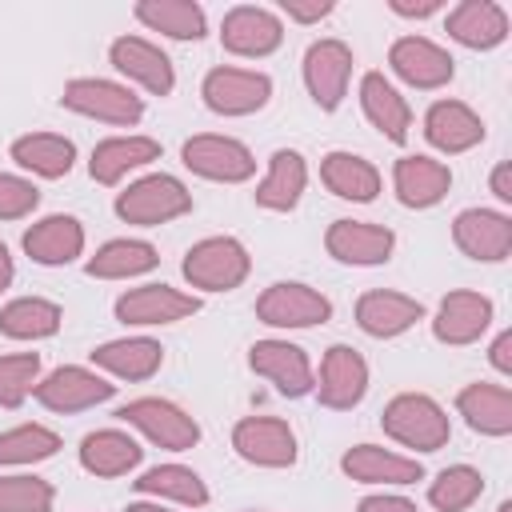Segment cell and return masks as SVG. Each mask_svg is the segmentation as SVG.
<instances>
[{
  "label": "cell",
  "mask_w": 512,
  "mask_h": 512,
  "mask_svg": "<svg viewBox=\"0 0 512 512\" xmlns=\"http://www.w3.org/2000/svg\"><path fill=\"white\" fill-rule=\"evenodd\" d=\"M380 428H384V436H392L396 444H404L412 452H440L452 440V420L428 392L392 396L384 404Z\"/></svg>",
  "instance_id": "6da1fadb"
},
{
  "label": "cell",
  "mask_w": 512,
  "mask_h": 512,
  "mask_svg": "<svg viewBox=\"0 0 512 512\" xmlns=\"http://www.w3.org/2000/svg\"><path fill=\"white\" fill-rule=\"evenodd\" d=\"M180 272L200 292H232L248 280L252 256L236 236H204L184 252Z\"/></svg>",
  "instance_id": "7a4b0ae2"
},
{
  "label": "cell",
  "mask_w": 512,
  "mask_h": 512,
  "mask_svg": "<svg viewBox=\"0 0 512 512\" xmlns=\"http://www.w3.org/2000/svg\"><path fill=\"white\" fill-rule=\"evenodd\" d=\"M188 212H192V192L168 172L140 176L124 192H116V216L124 224L156 228V224H168V220L188 216Z\"/></svg>",
  "instance_id": "3957f363"
},
{
  "label": "cell",
  "mask_w": 512,
  "mask_h": 512,
  "mask_svg": "<svg viewBox=\"0 0 512 512\" xmlns=\"http://www.w3.org/2000/svg\"><path fill=\"white\" fill-rule=\"evenodd\" d=\"M60 104L76 116L100 120V124H116V128H132L144 116V100L120 84V80H104V76H76L64 84Z\"/></svg>",
  "instance_id": "277c9868"
},
{
  "label": "cell",
  "mask_w": 512,
  "mask_h": 512,
  "mask_svg": "<svg viewBox=\"0 0 512 512\" xmlns=\"http://www.w3.org/2000/svg\"><path fill=\"white\" fill-rule=\"evenodd\" d=\"M256 320L268 328H316L332 320V300L300 280H276L256 296Z\"/></svg>",
  "instance_id": "5b68a950"
},
{
  "label": "cell",
  "mask_w": 512,
  "mask_h": 512,
  "mask_svg": "<svg viewBox=\"0 0 512 512\" xmlns=\"http://www.w3.org/2000/svg\"><path fill=\"white\" fill-rule=\"evenodd\" d=\"M124 424H132L136 432H144L156 448H168V452H188L200 444V424L172 400L164 396H140V400H128L120 412H116Z\"/></svg>",
  "instance_id": "8992f818"
},
{
  "label": "cell",
  "mask_w": 512,
  "mask_h": 512,
  "mask_svg": "<svg viewBox=\"0 0 512 512\" xmlns=\"http://www.w3.org/2000/svg\"><path fill=\"white\" fill-rule=\"evenodd\" d=\"M180 160L192 176L216 180V184H244L256 172V156L248 152V144H240L232 136H216V132H200V136L184 140Z\"/></svg>",
  "instance_id": "52a82bcc"
},
{
  "label": "cell",
  "mask_w": 512,
  "mask_h": 512,
  "mask_svg": "<svg viewBox=\"0 0 512 512\" xmlns=\"http://www.w3.org/2000/svg\"><path fill=\"white\" fill-rule=\"evenodd\" d=\"M200 96L216 116H252L272 100V80L264 72H256V68L220 64V68H212L204 76Z\"/></svg>",
  "instance_id": "ba28073f"
},
{
  "label": "cell",
  "mask_w": 512,
  "mask_h": 512,
  "mask_svg": "<svg viewBox=\"0 0 512 512\" xmlns=\"http://www.w3.org/2000/svg\"><path fill=\"white\" fill-rule=\"evenodd\" d=\"M352 48L336 36H324L316 44H308L304 52V88L316 100L320 112H336L340 100L348 96V80H352Z\"/></svg>",
  "instance_id": "9c48e42d"
},
{
  "label": "cell",
  "mask_w": 512,
  "mask_h": 512,
  "mask_svg": "<svg viewBox=\"0 0 512 512\" xmlns=\"http://www.w3.org/2000/svg\"><path fill=\"white\" fill-rule=\"evenodd\" d=\"M196 312H200V296L180 292L172 284H140L116 300V320L128 328H164Z\"/></svg>",
  "instance_id": "30bf717a"
},
{
  "label": "cell",
  "mask_w": 512,
  "mask_h": 512,
  "mask_svg": "<svg viewBox=\"0 0 512 512\" xmlns=\"http://www.w3.org/2000/svg\"><path fill=\"white\" fill-rule=\"evenodd\" d=\"M248 368H252L256 376H264L280 396H292V400H296V396H308L312 384H316V372H312L308 352H304L300 344L276 340V336L256 340V344L248 348Z\"/></svg>",
  "instance_id": "8fae6325"
},
{
  "label": "cell",
  "mask_w": 512,
  "mask_h": 512,
  "mask_svg": "<svg viewBox=\"0 0 512 512\" xmlns=\"http://www.w3.org/2000/svg\"><path fill=\"white\" fill-rule=\"evenodd\" d=\"M232 448L240 460H248L256 468H292L300 456L296 432L280 416H244L232 428Z\"/></svg>",
  "instance_id": "7c38bea8"
},
{
  "label": "cell",
  "mask_w": 512,
  "mask_h": 512,
  "mask_svg": "<svg viewBox=\"0 0 512 512\" xmlns=\"http://www.w3.org/2000/svg\"><path fill=\"white\" fill-rule=\"evenodd\" d=\"M312 392L332 412L356 408L364 400V392H368V360L352 344H332L320 356V376H316Z\"/></svg>",
  "instance_id": "4fadbf2b"
},
{
  "label": "cell",
  "mask_w": 512,
  "mask_h": 512,
  "mask_svg": "<svg viewBox=\"0 0 512 512\" xmlns=\"http://www.w3.org/2000/svg\"><path fill=\"white\" fill-rule=\"evenodd\" d=\"M220 44L232 56L260 60V56H272L284 44V24H280V16L272 8L240 4V8L224 12V20H220Z\"/></svg>",
  "instance_id": "5bb4252c"
},
{
  "label": "cell",
  "mask_w": 512,
  "mask_h": 512,
  "mask_svg": "<svg viewBox=\"0 0 512 512\" xmlns=\"http://www.w3.org/2000/svg\"><path fill=\"white\" fill-rule=\"evenodd\" d=\"M324 248L332 260L352 264V268H376L392 260L396 232L372 220H332L324 232Z\"/></svg>",
  "instance_id": "9a60e30c"
},
{
  "label": "cell",
  "mask_w": 512,
  "mask_h": 512,
  "mask_svg": "<svg viewBox=\"0 0 512 512\" xmlns=\"http://www.w3.org/2000/svg\"><path fill=\"white\" fill-rule=\"evenodd\" d=\"M388 68L408 88H420V92H436V88L452 84V76H456V60L428 36H400L388 48Z\"/></svg>",
  "instance_id": "2e32d148"
},
{
  "label": "cell",
  "mask_w": 512,
  "mask_h": 512,
  "mask_svg": "<svg viewBox=\"0 0 512 512\" xmlns=\"http://www.w3.org/2000/svg\"><path fill=\"white\" fill-rule=\"evenodd\" d=\"M452 240L468 260L500 264L512 252V216L496 208H464L452 220Z\"/></svg>",
  "instance_id": "e0dca14e"
},
{
  "label": "cell",
  "mask_w": 512,
  "mask_h": 512,
  "mask_svg": "<svg viewBox=\"0 0 512 512\" xmlns=\"http://www.w3.org/2000/svg\"><path fill=\"white\" fill-rule=\"evenodd\" d=\"M496 320V308L488 296L472 292V288H456L440 300L436 316H432V336L448 348H464V344H476Z\"/></svg>",
  "instance_id": "ac0fdd59"
},
{
  "label": "cell",
  "mask_w": 512,
  "mask_h": 512,
  "mask_svg": "<svg viewBox=\"0 0 512 512\" xmlns=\"http://www.w3.org/2000/svg\"><path fill=\"white\" fill-rule=\"evenodd\" d=\"M116 384H108L100 372L92 368H80V364H64L56 372H48L40 384H36V400L48 408V412H84V408H96L104 400H112Z\"/></svg>",
  "instance_id": "d6986e66"
},
{
  "label": "cell",
  "mask_w": 512,
  "mask_h": 512,
  "mask_svg": "<svg viewBox=\"0 0 512 512\" xmlns=\"http://www.w3.org/2000/svg\"><path fill=\"white\" fill-rule=\"evenodd\" d=\"M108 60L120 76H128L132 84H140L152 96H168L176 88L172 60L160 52V44H152L144 36H116L112 48H108Z\"/></svg>",
  "instance_id": "ffe728a7"
},
{
  "label": "cell",
  "mask_w": 512,
  "mask_h": 512,
  "mask_svg": "<svg viewBox=\"0 0 512 512\" xmlns=\"http://www.w3.org/2000/svg\"><path fill=\"white\" fill-rule=\"evenodd\" d=\"M340 472L356 484H384V488H404L424 480V464L416 456H400L384 444H352L340 456Z\"/></svg>",
  "instance_id": "44dd1931"
},
{
  "label": "cell",
  "mask_w": 512,
  "mask_h": 512,
  "mask_svg": "<svg viewBox=\"0 0 512 512\" xmlns=\"http://www.w3.org/2000/svg\"><path fill=\"white\" fill-rule=\"evenodd\" d=\"M416 320H424V304L416 296H404L392 288H372L356 300V328L372 340L404 336Z\"/></svg>",
  "instance_id": "7402d4cb"
},
{
  "label": "cell",
  "mask_w": 512,
  "mask_h": 512,
  "mask_svg": "<svg viewBox=\"0 0 512 512\" xmlns=\"http://www.w3.org/2000/svg\"><path fill=\"white\" fill-rule=\"evenodd\" d=\"M424 140L444 156L472 152L484 140V120L464 100H436L424 112Z\"/></svg>",
  "instance_id": "603a6c76"
},
{
  "label": "cell",
  "mask_w": 512,
  "mask_h": 512,
  "mask_svg": "<svg viewBox=\"0 0 512 512\" xmlns=\"http://www.w3.org/2000/svg\"><path fill=\"white\" fill-rule=\"evenodd\" d=\"M444 32L472 52H488L508 40V12L496 0H460L448 12Z\"/></svg>",
  "instance_id": "cb8c5ba5"
},
{
  "label": "cell",
  "mask_w": 512,
  "mask_h": 512,
  "mask_svg": "<svg viewBox=\"0 0 512 512\" xmlns=\"http://www.w3.org/2000/svg\"><path fill=\"white\" fill-rule=\"evenodd\" d=\"M360 108H364L368 124L384 140H392V144H404L408 140L412 108H408V100L400 96V88L384 72H364L360 76Z\"/></svg>",
  "instance_id": "d4e9b609"
},
{
  "label": "cell",
  "mask_w": 512,
  "mask_h": 512,
  "mask_svg": "<svg viewBox=\"0 0 512 512\" xmlns=\"http://www.w3.org/2000/svg\"><path fill=\"white\" fill-rule=\"evenodd\" d=\"M452 168L432 156H400L392 168V192L404 208H432L448 196Z\"/></svg>",
  "instance_id": "484cf974"
},
{
  "label": "cell",
  "mask_w": 512,
  "mask_h": 512,
  "mask_svg": "<svg viewBox=\"0 0 512 512\" xmlns=\"http://www.w3.org/2000/svg\"><path fill=\"white\" fill-rule=\"evenodd\" d=\"M152 160H160V140H152V136H108V140H100V144L92 148L88 176H92L96 184L112 188V184H120L128 172H136V168H144V164H152Z\"/></svg>",
  "instance_id": "4316f807"
},
{
  "label": "cell",
  "mask_w": 512,
  "mask_h": 512,
  "mask_svg": "<svg viewBox=\"0 0 512 512\" xmlns=\"http://www.w3.org/2000/svg\"><path fill=\"white\" fill-rule=\"evenodd\" d=\"M308 188V160L296 148H276L268 156V172L256 184V204L268 212H292Z\"/></svg>",
  "instance_id": "83f0119b"
},
{
  "label": "cell",
  "mask_w": 512,
  "mask_h": 512,
  "mask_svg": "<svg viewBox=\"0 0 512 512\" xmlns=\"http://www.w3.org/2000/svg\"><path fill=\"white\" fill-rule=\"evenodd\" d=\"M24 252L44 264V268H60V264H72L80 252H84V224L76 216H44L36 220L28 232H24Z\"/></svg>",
  "instance_id": "f1b7e54d"
},
{
  "label": "cell",
  "mask_w": 512,
  "mask_h": 512,
  "mask_svg": "<svg viewBox=\"0 0 512 512\" xmlns=\"http://www.w3.org/2000/svg\"><path fill=\"white\" fill-rule=\"evenodd\" d=\"M456 412L480 436H508L512 432V392L504 384H488V380L464 384L456 392Z\"/></svg>",
  "instance_id": "f546056e"
},
{
  "label": "cell",
  "mask_w": 512,
  "mask_h": 512,
  "mask_svg": "<svg viewBox=\"0 0 512 512\" xmlns=\"http://www.w3.org/2000/svg\"><path fill=\"white\" fill-rule=\"evenodd\" d=\"M140 460H144V448L124 428H96L80 440V468L100 480L128 476Z\"/></svg>",
  "instance_id": "4dcf8cb0"
},
{
  "label": "cell",
  "mask_w": 512,
  "mask_h": 512,
  "mask_svg": "<svg viewBox=\"0 0 512 512\" xmlns=\"http://www.w3.org/2000/svg\"><path fill=\"white\" fill-rule=\"evenodd\" d=\"M92 364L116 380H152L164 364V348L152 336H120L92 348Z\"/></svg>",
  "instance_id": "1f68e13d"
},
{
  "label": "cell",
  "mask_w": 512,
  "mask_h": 512,
  "mask_svg": "<svg viewBox=\"0 0 512 512\" xmlns=\"http://www.w3.org/2000/svg\"><path fill=\"white\" fill-rule=\"evenodd\" d=\"M320 180L332 196L352 200V204H372L380 196V172L372 160L356 152H328L320 160Z\"/></svg>",
  "instance_id": "d6a6232c"
},
{
  "label": "cell",
  "mask_w": 512,
  "mask_h": 512,
  "mask_svg": "<svg viewBox=\"0 0 512 512\" xmlns=\"http://www.w3.org/2000/svg\"><path fill=\"white\" fill-rule=\"evenodd\" d=\"M12 160L32 172V176H44V180H60L72 172L76 164V144L68 136H56V132H28V136H16L12 140Z\"/></svg>",
  "instance_id": "836d02e7"
},
{
  "label": "cell",
  "mask_w": 512,
  "mask_h": 512,
  "mask_svg": "<svg viewBox=\"0 0 512 512\" xmlns=\"http://www.w3.org/2000/svg\"><path fill=\"white\" fill-rule=\"evenodd\" d=\"M156 264H160V256L148 240L120 236V240H108L104 248H96V256L84 264V272L96 280H132V276L152 272Z\"/></svg>",
  "instance_id": "e575fe53"
},
{
  "label": "cell",
  "mask_w": 512,
  "mask_h": 512,
  "mask_svg": "<svg viewBox=\"0 0 512 512\" xmlns=\"http://www.w3.org/2000/svg\"><path fill=\"white\" fill-rule=\"evenodd\" d=\"M132 12L144 28L164 32L172 40H200L208 32V16L192 0H140Z\"/></svg>",
  "instance_id": "d590c367"
},
{
  "label": "cell",
  "mask_w": 512,
  "mask_h": 512,
  "mask_svg": "<svg viewBox=\"0 0 512 512\" xmlns=\"http://www.w3.org/2000/svg\"><path fill=\"white\" fill-rule=\"evenodd\" d=\"M60 320H64L60 304L44 296H20L0 308V332L8 340H48L60 332Z\"/></svg>",
  "instance_id": "8d00e7d4"
},
{
  "label": "cell",
  "mask_w": 512,
  "mask_h": 512,
  "mask_svg": "<svg viewBox=\"0 0 512 512\" xmlns=\"http://www.w3.org/2000/svg\"><path fill=\"white\" fill-rule=\"evenodd\" d=\"M136 492L152 496V500H172L184 508H204L208 504V484L200 480V472L184 468V464H156L148 472H140V480H132Z\"/></svg>",
  "instance_id": "74e56055"
},
{
  "label": "cell",
  "mask_w": 512,
  "mask_h": 512,
  "mask_svg": "<svg viewBox=\"0 0 512 512\" xmlns=\"http://www.w3.org/2000/svg\"><path fill=\"white\" fill-rule=\"evenodd\" d=\"M484 496V476L472 464H448L428 484V504L436 512H464Z\"/></svg>",
  "instance_id": "f35d334b"
},
{
  "label": "cell",
  "mask_w": 512,
  "mask_h": 512,
  "mask_svg": "<svg viewBox=\"0 0 512 512\" xmlns=\"http://www.w3.org/2000/svg\"><path fill=\"white\" fill-rule=\"evenodd\" d=\"M60 452V436L44 424H16L0 432V464H40Z\"/></svg>",
  "instance_id": "ab89813d"
},
{
  "label": "cell",
  "mask_w": 512,
  "mask_h": 512,
  "mask_svg": "<svg viewBox=\"0 0 512 512\" xmlns=\"http://www.w3.org/2000/svg\"><path fill=\"white\" fill-rule=\"evenodd\" d=\"M56 488L44 476L32 472H12L0 476V512H52Z\"/></svg>",
  "instance_id": "60d3db41"
},
{
  "label": "cell",
  "mask_w": 512,
  "mask_h": 512,
  "mask_svg": "<svg viewBox=\"0 0 512 512\" xmlns=\"http://www.w3.org/2000/svg\"><path fill=\"white\" fill-rule=\"evenodd\" d=\"M40 384V356L36 352H12L0 356V408H20Z\"/></svg>",
  "instance_id": "b9f144b4"
},
{
  "label": "cell",
  "mask_w": 512,
  "mask_h": 512,
  "mask_svg": "<svg viewBox=\"0 0 512 512\" xmlns=\"http://www.w3.org/2000/svg\"><path fill=\"white\" fill-rule=\"evenodd\" d=\"M40 204V188L24 176L0 172V220H24Z\"/></svg>",
  "instance_id": "7bdbcfd3"
},
{
  "label": "cell",
  "mask_w": 512,
  "mask_h": 512,
  "mask_svg": "<svg viewBox=\"0 0 512 512\" xmlns=\"http://www.w3.org/2000/svg\"><path fill=\"white\" fill-rule=\"evenodd\" d=\"M280 12L296 24H320L324 16H332V0H280Z\"/></svg>",
  "instance_id": "ee69618b"
},
{
  "label": "cell",
  "mask_w": 512,
  "mask_h": 512,
  "mask_svg": "<svg viewBox=\"0 0 512 512\" xmlns=\"http://www.w3.org/2000/svg\"><path fill=\"white\" fill-rule=\"evenodd\" d=\"M356 512H420L408 496H396V492H376V496H364L356 504Z\"/></svg>",
  "instance_id": "f6af8a7d"
},
{
  "label": "cell",
  "mask_w": 512,
  "mask_h": 512,
  "mask_svg": "<svg viewBox=\"0 0 512 512\" xmlns=\"http://www.w3.org/2000/svg\"><path fill=\"white\" fill-rule=\"evenodd\" d=\"M388 8L396 16H408V20H424V16H436L444 8V0H388Z\"/></svg>",
  "instance_id": "bcb514c9"
},
{
  "label": "cell",
  "mask_w": 512,
  "mask_h": 512,
  "mask_svg": "<svg viewBox=\"0 0 512 512\" xmlns=\"http://www.w3.org/2000/svg\"><path fill=\"white\" fill-rule=\"evenodd\" d=\"M488 364H492L500 376H512V332H508V328L492 340V348H488Z\"/></svg>",
  "instance_id": "7dc6e473"
},
{
  "label": "cell",
  "mask_w": 512,
  "mask_h": 512,
  "mask_svg": "<svg viewBox=\"0 0 512 512\" xmlns=\"http://www.w3.org/2000/svg\"><path fill=\"white\" fill-rule=\"evenodd\" d=\"M492 196L500 200V204H512V164L508 160H500L496 168H492Z\"/></svg>",
  "instance_id": "c3c4849f"
},
{
  "label": "cell",
  "mask_w": 512,
  "mask_h": 512,
  "mask_svg": "<svg viewBox=\"0 0 512 512\" xmlns=\"http://www.w3.org/2000/svg\"><path fill=\"white\" fill-rule=\"evenodd\" d=\"M12 276H16V264H12V252H8V244L0 240V292L12 284Z\"/></svg>",
  "instance_id": "681fc988"
},
{
  "label": "cell",
  "mask_w": 512,
  "mask_h": 512,
  "mask_svg": "<svg viewBox=\"0 0 512 512\" xmlns=\"http://www.w3.org/2000/svg\"><path fill=\"white\" fill-rule=\"evenodd\" d=\"M124 512H176V508H168V504H160V500H132Z\"/></svg>",
  "instance_id": "f907efd6"
},
{
  "label": "cell",
  "mask_w": 512,
  "mask_h": 512,
  "mask_svg": "<svg viewBox=\"0 0 512 512\" xmlns=\"http://www.w3.org/2000/svg\"><path fill=\"white\" fill-rule=\"evenodd\" d=\"M496 512H512V504H508V500H500V508H496Z\"/></svg>",
  "instance_id": "816d5d0a"
}]
</instances>
